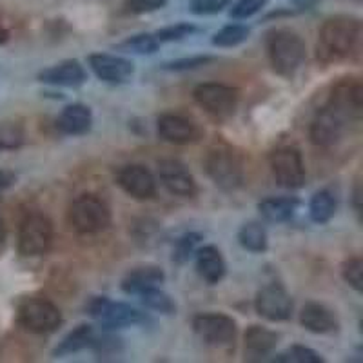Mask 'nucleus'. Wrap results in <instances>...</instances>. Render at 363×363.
Here are the masks:
<instances>
[{
    "instance_id": "nucleus-1",
    "label": "nucleus",
    "mask_w": 363,
    "mask_h": 363,
    "mask_svg": "<svg viewBox=\"0 0 363 363\" xmlns=\"http://www.w3.org/2000/svg\"><path fill=\"white\" fill-rule=\"evenodd\" d=\"M359 40H362V22L358 18L347 15L327 18L318 33L316 58L323 64L345 60L358 51Z\"/></svg>"
},
{
    "instance_id": "nucleus-2",
    "label": "nucleus",
    "mask_w": 363,
    "mask_h": 363,
    "mask_svg": "<svg viewBox=\"0 0 363 363\" xmlns=\"http://www.w3.org/2000/svg\"><path fill=\"white\" fill-rule=\"evenodd\" d=\"M203 165H206L211 180L215 182L222 191H236L244 186V158L225 142H216L211 145Z\"/></svg>"
},
{
    "instance_id": "nucleus-3",
    "label": "nucleus",
    "mask_w": 363,
    "mask_h": 363,
    "mask_svg": "<svg viewBox=\"0 0 363 363\" xmlns=\"http://www.w3.org/2000/svg\"><path fill=\"white\" fill-rule=\"evenodd\" d=\"M267 57L272 69L281 77H293L301 64L306 62V42L296 31L291 29H274L267 35Z\"/></svg>"
},
{
    "instance_id": "nucleus-4",
    "label": "nucleus",
    "mask_w": 363,
    "mask_h": 363,
    "mask_svg": "<svg viewBox=\"0 0 363 363\" xmlns=\"http://www.w3.org/2000/svg\"><path fill=\"white\" fill-rule=\"evenodd\" d=\"M69 225L80 235H96L111 223V209L96 194H80L67 211Z\"/></svg>"
},
{
    "instance_id": "nucleus-5",
    "label": "nucleus",
    "mask_w": 363,
    "mask_h": 363,
    "mask_svg": "<svg viewBox=\"0 0 363 363\" xmlns=\"http://www.w3.org/2000/svg\"><path fill=\"white\" fill-rule=\"evenodd\" d=\"M87 313L108 330L124 329V327L140 325L147 322V316L138 309L122 301H113L106 296L93 298L87 303Z\"/></svg>"
},
{
    "instance_id": "nucleus-6",
    "label": "nucleus",
    "mask_w": 363,
    "mask_h": 363,
    "mask_svg": "<svg viewBox=\"0 0 363 363\" xmlns=\"http://www.w3.org/2000/svg\"><path fill=\"white\" fill-rule=\"evenodd\" d=\"M200 108L215 120H227L235 115L238 108L240 93L236 87L225 84H200L193 93Z\"/></svg>"
},
{
    "instance_id": "nucleus-7",
    "label": "nucleus",
    "mask_w": 363,
    "mask_h": 363,
    "mask_svg": "<svg viewBox=\"0 0 363 363\" xmlns=\"http://www.w3.org/2000/svg\"><path fill=\"white\" fill-rule=\"evenodd\" d=\"M53 244V223L42 213H29L18 227V252L22 256H42Z\"/></svg>"
},
{
    "instance_id": "nucleus-8",
    "label": "nucleus",
    "mask_w": 363,
    "mask_h": 363,
    "mask_svg": "<svg viewBox=\"0 0 363 363\" xmlns=\"http://www.w3.org/2000/svg\"><path fill=\"white\" fill-rule=\"evenodd\" d=\"M18 323L29 333L48 335L62 323V313L53 301L45 298H29L18 307Z\"/></svg>"
},
{
    "instance_id": "nucleus-9",
    "label": "nucleus",
    "mask_w": 363,
    "mask_h": 363,
    "mask_svg": "<svg viewBox=\"0 0 363 363\" xmlns=\"http://www.w3.org/2000/svg\"><path fill=\"white\" fill-rule=\"evenodd\" d=\"M272 177L285 189H300L306 184V164L296 147L285 145L269 155Z\"/></svg>"
},
{
    "instance_id": "nucleus-10",
    "label": "nucleus",
    "mask_w": 363,
    "mask_h": 363,
    "mask_svg": "<svg viewBox=\"0 0 363 363\" xmlns=\"http://www.w3.org/2000/svg\"><path fill=\"white\" fill-rule=\"evenodd\" d=\"M193 329L211 347L231 345L236 338V322L222 313H203L193 318Z\"/></svg>"
},
{
    "instance_id": "nucleus-11",
    "label": "nucleus",
    "mask_w": 363,
    "mask_h": 363,
    "mask_svg": "<svg viewBox=\"0 0 363 363\" xmlns=\"http://www.w3.org/2000/svg\"><path fill=\"white\" fill-rule=\"evenodd\" d=\"M255 309L269 322H285L293 314V300L284 285L271 281L256 293Z\"/></svg>"
},
{
    "instance_id": "nucleus-12",
    "label": "nucleus",
    "mask_w": 363,
    "mask_h": 363,
    "mask_svg": "<svg viewBox=\"0 0 363 363\" xmlns=\"http://www.w3.org/2000/svg\"><path fill=\"white\" fill-rule=\"evenodd\" d=\"M347 122L349 120L342 113H338L327 104L325 108L318 111L313 124H311V142L314 145H320V147H333L342 140Z\"/></svg>"
},
{
    "instance_id": "nucleus-13",
    "label": "nucleus",
    "mask_w": 363,
    "mask_h": 363,
    "mask_svg": "<svg viewBox=\"0 0 363 363\" xmlns=\"http://www.w3.org/2000/svg\"><path fill=\"white\" fill-rule=\"evenodd\" d=\"M157 131L162 140L174 145L194 144L202 136V129L199 128L196 122H193L187 116L173 115V113H165L158 118Z\"/></svg>"
},
{
    "instance_id": "nucleus-14",
    "label": "nucleus",
    "mask_w": 363,
    "mask_h": 363,
    "mask_svg": "<svg viewBox=\"0 0 363 363\" xmlns=\"http://www.w3.org/2000/svg\"><path fill=\"white\" fill-rule=\"evenodd\" d=\"M158 174H160L164 187L171 194H177V196H182V199H191L199 191L191 171L180 160H174V158L160 160L158 162Z\"/></svg>"
},
{
    "instance_id": "nucleus-15",
    "label": "nucleus",
    "mask_w": 363,
    "mask_h": 363,
    "mask_svg": "<svg viewBox=\"0 0 363 363\" xmlns=\"http://www.w3.org/2000/svg\"><path fill=\"white\" fill-rule=\"evenodd\" d=\"M347 120L359 118L363 113V86L358 79H343L333 87L327 102Z\"/></svg>"
},
{
    "instance_id": "nucleus-16",
    "label": "nucleus",
    "mask_w": 363,
    "mask_h": 363,
    "mask_svg": "<svg viewBox=\"0 0 363 363\" xmlns=\"http://www.w3.org/2000/svg\"><path fill=\"white\" fill-rule=\"evenodd\" d=\"M89 66L100 80L108 84H125L135 74V66H133L131 60L124 57H116V55H91Z\"/></svg>"
},
{
    "instance_id": "nucleus-17",
    "label": "nucleus",
    "mask_w": 363,
    "mask_h": 363,
    "mask_svg": "<svg viewBox=\"0 0 363 363\" xmlns=\"http://www.w3.org/2000/svg\"><path fill=\"white\" fill-rule=\"evenodd\" d=\"M118 186L136 200H149L157 194V182L144 165H125L116 174Z\"/></svg>"
},
{
    "instance_id": "nucleus-18",
    "label": "nucleus",
    "mask_w": 363,
    "mask_h": 363,
    "mask_svg": "<svg viewBox=\"0 0 363 363\" xmlns=\"http://www.w3.org/2000/svg\"><path fill=\"white\" fill-rule=\"evenodd\" d=\"M38 80L57 87H80L86 84L87 73L79 60H64L38 73Z\"/></svg>"
},
{
    "instance_id": "nucleus-19",
    "label": "nucleus",
    "mask_w": 363,
    "mask_h": 363,
    "mask_svg": "<svg viewBox=\"0 0 363 363\" xmlns=\"http://www.w3.org/2000/svg\"><path fill=\"white\" fill-rule=\"evenodd\" d=\"M300 323L314 335H330L340 329V320L329 307L309 301L301 307Z\"/></svg>"
},
{
    "instance_id": "nucleus-20",
    "label": "nucleus",
    "mask_w": 363,
    "mask_h": 363,
    "mask_svg": "<svg viewBox=\"0 0 363 363\" xmlns=\"http://www.w3.org/2000/svg\"><path fill=\"white\" fill-rule=\"evenodd\" d=\"M196 255V271L200 277L211 285H216L223 280L227 272L225 260H223L222 252L215 245H203V247L194 251Z\"/></svg>"
},
{
    "instance_id": "nucleus-21",
    "label": "nucleus",
    "mask_w": 363,
    "mask_h": 363,
    "mask_svg": "<svg viewBox=\"0 0 363 363\" xmlns=\"http://www.w3.org/2000/svg\"><path fill=\"white\" fill-rule=\"evenodd\" d=\"M165 272L157 265H142L129 271L124 277L120 287L125 294H140L151 287H158L164 284Z\"/></svg>"
},
{
    "instance_id": "nucleus-22",
    "label": "nucleus",
    "mask_w": 363,
    "mask_h": 363,
    "mask_svg": "<svg viewBox=\"0 0 363 363\" xmlns=\"http://www.w3.org/2000/svg\"><path fill=\"white\" fill-rule=\"evenodd\" d=\"M58 129L69 136H82L93 125V113L84 104H71L60 113L57 120Z\"/></svg>"
},
{
    "instance_id": "nucleus-23",
    "label": "nucleus",
    "mask_w": 363,
    "mask_h": 363,
    "mask_svg": "<svg viewBox=\"0 0 363 363\" xmlns=\"http://www.w3.org/2000/svg\"><path fill=\"white\" fill-rule=\"evenodd\" d=\"M280 336L274 330L260 325H251L245 330V354L249 359H264L278 345Z\"/></svg>"
},
{
    "instance_id": "nucleus-24",
    "label": "nucleus",
    "mask_w": 363,
    "mask_h": 363,
    "mask_svg": "<svg viewBox=\"0 0 363 363\" xmlns=\"http://www.w3.org/2000/svg\"><path fill=\"white\" fill-rule=\"evenodd\" d=\"M298 206H300V200L294 196H271L258 203V211L267 222L281 223L293 218Z\"/></svg>"
},
{
    "instance_id": "nucleus-25",
    "label": "nucleus",
    "mask_w": 363,
    "mask_h": 363,
    "mask_svg": "<svg viewBox=\"0 0 363 363\" xmlns=\"http://www.w3.org/2000/svg\"><path fill=\"white\" fill-rule=\"evenodd\" d=\"M95 338V329L91 325H79L77 329H73L71 333H67L62 338V342L55 347L53 356L55 358H64V356L74 354V352H80L84 349H89L91 343Z\"/></svg>"
},
{
    "instance_id": "nucleus-26",
    "label": "nucleus",
    "mask_w": 363,
    "mask_h": 363,
    "mask_svg": "<svg viewBox=\"0 0 363 363\" xmlns=\"http://www.w3.org/2000/svg\"><path fill=\"white\" fill-rule=\"evenodd\" d=\"M238 242L249 252H265L269 247L267 231L258 222H249L240 227Z\"/></svg>"
},
{
    "instance_id": "nucleus-27",
    "label": "nucleus",
    "mask_w": 363,
    "mask_h": 363,
    "mask_svg": "<svg viewBox=\"0 0 363 363\" xmlns=\"http://www.w3.org/2000/svg\"><path fill=\"white\" fill-rule=\"evenodd\" d=\"M336 213V199L330 191L322 189L313 194L309 203L311 220L316 223H327Z\"/></svg>"
},
{
    "instance_id": "nucleus-28",
    "label": "nucleus",
    "mask_w": 363,
    "mask_h": 363,
    "mask_svg": "<svg viewBox=\"0 0 363 363\" xmlns=\"http://www.w3.org/2000/svg\"><path fill=\"white\" fill-rule=\"evenodd\" d=\"M158 48H160V42L155 35L142 33L135 35V37H129L128 40H124L122 44L116 45V50L124 51V53H135V55H153L157 53Z\"/></svg>"
},
{
    "instance_id": "nucleus-29",
    "label": "nucleus",
    "mask_w": 363,
    "mask_h": 363,
    "mask_svg": "<svg viewBox=\"0 0 363 363\" xmlns=\"http://www.w3.org/2000/svg\"><path fill=\"white\" fill-rule=\"evenodd\" d=\"M140 300L147 309L157 311L160 314H174L177 313V303L173 298L167 293L160 291L158 287H151V289L140 293Z\"/></svg>"
},
{
    "instance_id": "nucleus-30",
    "label": "nucleus",
    "mask_w": 363,
    "mask_h": 363,
    "mask_svg": "<svg viewBox=\"0 0 363 363\" xmlns=\"http://www.w3.org/2000/svg\"><path fill=\"white\" fill-rule=\"evenodd\" d=\"M251 35V29L242 24H229L222 28L218 33L213 37V44L218 48H236V45L244 44Z\"/></svg>"
},
{
    "instance_id": "nucleus-31",
    "label": "nucleus",
    "mask_w": 363,
    "mask_h": 363,
    "mask_svg": "<svg viewBox=\"0 0 363 363\" xmlns=\"http://www.w3.org/2000/svg\"><path fill=\"white\" fill-rule=\"evenodd\" d=\"M89 349H93V352L99 356V359H115L116 356H120L122 351H124V343H122V340L118 336L95 335Z\"/></svg>"
},
{
    "instance_id": "nucleus-32",
    "label": "nucleus",
    "mask_w": 363,
    "mask_h": 363,
    "mask_svg": "<svg viewBox=\"0 0 363 363\" xmlns=\"http://www.w3.org/2000/svg\"><path fill=\"white\" fill-rule=\"evenodd\" d=\"M24 144V129L15 122L0 124V151H11Z\"/></svg>"
},
{
    "instance_id": "nucleus-33",
    "label": "nucleus",
    "mask_w": 363,
    "mask_h": 363,
    "mask_svg": "<svg viewBox=\"0 0 363 363\" xmlns=\"http://www.w3.org/2000/svg\"><path fill=\"white\" fill-rule=\"evenodd\" d=\"M277 362L280 363H323V358L316 351L303 345H293L289 351L277 356Z\"/></svg>"
},
{
    "instance_id": "nucleus-34",
    "label": "nucleus",
    "mask_w": 363,
    "mask_h": 363,
    "mask_svg": "<svg viewBox=\"0 0 363 363\" xmlns=\"http://www.w3.org/2000/svg\"><path fill=\"white\" fill-rule=\"evenodd\" d=\"M342 277L356 293L363 291V260L354 256L342 265Z\"/></svg>"
},
{
    "instance_id": "nucleus-35",
    "label": "nucleus",
    "mask_w": 363,
    "mask_h": 363,
    "mask_svg": "<svg viewBox=\"0 0 363 363\" xmlns=\"http://www.w3.org/2000/svg\"><path fill=\"white\" fill-rule=\"evenodd\" d=\"M200 240H202V236L199 233H189V235L182 236L177 242V247H174L173 260L177 264H186L191 258V255H194V251L199 247Z\"/></svg>"
},
{
    "instance_id": "nucleus-36",
    "label": "nucleus",
    "mask_w": 363,
    "mask_h": 363,
    "mask_svg": "<svg viewBox=\"0 0 363 363\" xmlns=\"http://www.w3.org/2000/svg\"><path fill=\"white\" fill-rule=\"evenodd\" d=\"M196 33V28L193 24H186V22H182V24H174V26H167V28L158 29L155 37L158 38V42H178L184 40V38L191 37V35Z\"/></svg>"
},
{
    "instance_id": "nucleus-37",
    "label": "nucleus",
    "mask_w": 363,
    "mask_h": 363,
    "mask_svg": "<svg viewBox=\"0 0 363 363\" xmlns=\"http://www.w3.org/2000/svg\"><path fill=\"white\" fill-rule=\"evenodd\" d=\"M215 60L213 57H207V55H199V57H189V58H180V60H173V62H167L162 66V69L165 71H174V73H180V71H193L199 69V67L207 66Z\"/></svg>"
},
{
    "instance_id": "nucleus-38",
    "label": "nucleus",
    "mask_w": 363,
    "mask_h": 363,
    "mask_svg": "<svg viewBox=\"0 0 363 363\" xmlns=\"http://www.w3.org/2000/svg\"><path fill=\"white\" fill-rule=\"evenodd\" d=\"M267 2L269 0H238L231 8L229 15L236 21H244V18H249L258 11H262L267 6Z\"/></svg>"
},
{
    "instance_id": "nucleus-39",
    "label": "nucleus",
    "mask_w": 363,
    "mask_h": 363,
    "mask_svg": "<svg viewBox=\"0 0 363 363\" xmlns=\"http://www.w3.org/2000/svg\"><path fill=\"white\" fill-rule=\"evenodd\" d=\"M167 4V0H125V11L133 15H144V13L158 11Z\"/></svg>"
},
{
    "instance_id": "nucleus-40",
    "label": "nucleus",
    "mask_w": 363,
    "mask_h": 363,
    "mask_svg": "<svg viewBox=\"0 0 363 363\" xmlns=\"http://www.w3.org/2000/svg\"><path fill=\"white\" fill-rule=\"evenodd\" d=\"M231 4V0H193L191 11L194 15H216Z\"/></svg>"
},
{
    "instance_id": "nucleus-41",
    "label": "nucleus",
    "mask_w": 363,
    "mask_h": 363,
    "mask_svg": "<svg viewBox=\"0 0 363 363\" xmlns=\"http://www.w3.org/2000/svg\"><path fill=\"white\" fill-rule=\"evenodd\" d=\"M15 182H17L15 173H11V171H6V169H0V191L9 189V187H11Z\"/></svg>"
},
{
    "instance_id": "nucleus-42",
    "label": "nucleus",
    "mask_w": 363,
    "mask_h": 363,
    "mask_svg": "<svg viewBox=\"0 0 363 363\" xmlns=\"http://www.w3.org/2000/svg\"><path fill=\"white\" fill-rule=\"evenodd\" d=\"M359 200H362V189H359V182H356L354 186V194H352V202H354L356 213H362V206H359Z\"/></svg>"
},
{
    "instance_id": "nucleus-43",
    "label": "nucleus",
    "mask_w": 363,
    "mask_h": 363,
    "mask_svg": "<svg viewBox=\"0 0 363 363\" xmlns=\"http://www.w3.org/2000/svg\"><path fill=\"white\" fill-rule=\"evenodd\" d=\"M6 236V227H4V222H2V218H0V242L4 240Z\"/></svg>"
}]
</instances>
